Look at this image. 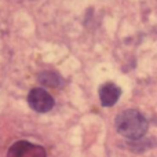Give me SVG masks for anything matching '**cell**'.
I'll use <instances>...</instances> for the list:
<instances>
[{"label": "cell", "mask_w": 157, "mask_h": 157, "mask_svg": "<svg viewBox=\"0 0 157 157\" xmlns=\"http://www.w3.org/2000/svg\"><path fill=\"white\" fill-rule=\"evenodd\" d=\"M120 95H121V90L114 83H105L99 88V99L102 106H105V108H110V106L116 105Z\"/></svg>", "instance_id": "cell-4"}, {"label": "cell", "mask_w": 157, "mask_h": 157, "mask_svg": "<svg viewBox=\"0 0 157 157\" xmlns=\"http://www.w3.org/2000/svg\"><path fill=\"white\" fill-rule=\"evenodd\" d=\"M7 157H47L43 146L28 141H18L11 145Z\"/></svg>", "instance_id": "cell-3"}, {"label": "cell", "mask_w": 157, "mask_h": 157, "mask_svg": "<svg viewBox=\"0 0 157 157\" xmlns=\"http://www.w3.org/2000/svg\"><path fill=\"white\" fill-rule=\"evenodd\" d=\"M39 81L46 87H58L61 84V77L55 72L46 71L39 75Z\"/></svg>", "instance_id": "cell-5"}, {"label": "cell", "mask_w": 157, "mask_h": 157, "mask_svg": "<svg viewBox=\"0 0 157 157\" xmlns=\"http://www.w3.org/2000/svg\"><path fill=\"white\" fill-rule=\"evenodd\" d=\"M114 124H116L117 132L130 141L142 139L149 128L146 117L136 109H127L119 113Z\"/></svg>", "instance_id": "cell-1"}, {"label": "cell", "mask_w": 157, "mask_h": 157, "mask_svg": "<svg viewBox=\"0 0 157 157\" xmlns=\"http://www.w3.org/2000/svg\"><path fill=\"white\" fill-rule=\"evenodd\" d=\"M28 103L29 106L37 113H47L55 105V101L51 94L46 91L44 88H33L28 94Z\"/></svg>", "instance_id": "cell-2"}]
</instances>
